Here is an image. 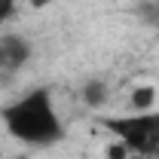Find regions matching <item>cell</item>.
I'll return each mask as SVG.
<instances>
[{
	"instance_id": "obj_7",
	"label": "cell",
	"mask_w": 159,
	"mask_h": 159,
	"mask_svg": "<svg viewBox=\"0 0 159 159\" xmlns=\"http://www.w3.org/2000/svg\"><path fill=\"white\" fill-rule=\"evenodd\" d=\"M107 153H110V159H125L129 156V147H125V144H113V147H110V150H107Z\"/></svg>"
},
{
	"instance_id": "obj_6",
	"label": "cell",
	"mask_w": 159,
	"mask_h": 159,
	"mask_svg": "<svg viewBox=\"0 0 159 159\" xmlns=\"http://www.w3.org/2000/svg\"><path fill=\"white\" fill-rule=\"evenodd\" d=\"M12 16H16V3L12 0H0V25L6 19H12Z\"/></svg>"
},
{
	"instance_id": "obj_5",
	"label": "cell",
	"mask_w": 159,
	"mask_h": 159,
	"mask_svg": "<svg viewBox=\"0 0 159 159\" xmlns=\"http://www.w3.org/2000/svg\"><path fill=\"white\" fill-rule=\"evenodd\" d=\"M132 110H153L156 104V86H135L132 95H129Z\"/></svg>"
},
{
	"instance_id": "obj_8",
	"label": "cell",
	"mask_w": 159,
	"mask_h": 159,
	"mask_svg": "<svg viewBox=\"0 0 159 159\" xmlns=\"http://www.w3.org/2000/svg\"><path fill=\"white\" fill-rule=\"evenodd\" d=\"M156 16H159V0H156Z\"/></svg>"
},
{
	"instance_id": "obj_3",
	"label": "cell",
	"mask_w": 159,
	"mask_h": 159,
	"mask_svg": "<svg viewBox=\"0 0 159 159\" xmlns=\"http://www.w3.org/2000/svg\"><path fill=\"white\" fill-rule=\"evenodd\" d=\"M34 58V46L31 40L21 34H0V77H16L19 70L28 67V61Z\"/></svg>"
},
{
	"instance_id": "obj_4",
	"label": "cell",
	"mask_w": 159,
	"mask_h": 159,
	"mask_svg": "<svg viewBox=\"0 0 159 159\" xmlns=\"http://www.w3.org/2000/svg\"><path fill=\"white\" fill-rule=\"evenodd\" d=\"M110 95V89H107V83L104 80H86L83 83V101L89 104V107H101L104 101Z\"/></svg>"
},
{
	"instance_id": "obj_1",
	"label": "cell",
	"mask_w": 159,
	"mask_h": 159,
	"mask_svg": "<svg viewBox=\"0 0 159 159\" xmlns=\"http://www.w3.org/2000/svg\"><path fill=\"white\" fill-rule=\"evenodd\" d=\"M0 119H3L6 135L25 147H52L67 135L58 110H55L49 86H37V89L25 92L21 98H16L12 104H6Z\"/></svg>"
},
{
	"instance_id": "obj_2",
	"label": "cell",
	"mask_w": 159,
	"mask_h": 159,
	"mask_svg": "<svg viewBox=\"0 0 159 159\" xmlns=\"http://www.w3.org/2000/svg\"><path fill=\"white\" fill-rule=\"evenodd\" d=\"M101 125L129 147V153H159V110H132L119 116H101Z\"/></svg>"
}]
</instances>
